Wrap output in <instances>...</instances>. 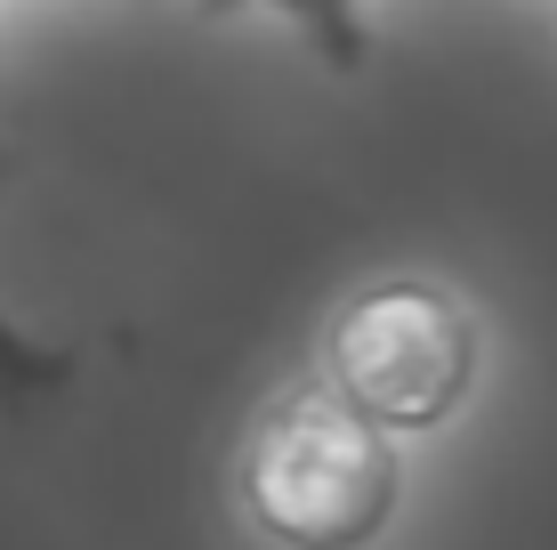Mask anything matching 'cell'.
<instances>
[{
    "mask_svg": "<svg viewBox=\"0 0 557 550\" xmlns=\"http://www.w3.org/2000/svg\"><path fill=\"white\" fill-rule=\"evenodd\" d=\"M235 502L275 550H372L405 502V438L332 381H283L243 429Z\"/></svg>",
    "mask_w": 557,
    "mask_h": 550,
    "instance_id": "obj_1",
    "label": "cell"
},
{
    "mask_svg": "<svg viewBox=\"0 0 557 550\" xmlns=\"http://www.w3.org/2000/svg\"><path fill=\"white\" fill-rule=\"evenodd\" d=\"M485 372V325L445 276H372L323 325V381L388 438H436Z\"/></svg>",
    "mask_w": 557,
    "mask_h": 550,
    "instance_id": "obj_2",
    "label": "cell"
},
{
    "mask_svg": "<svg viewBox=\"0 0 557 550\" xmlns=\"http://www.w3.org/2000/svg\"><path fill=\"white\" fill-rule=\"evenodd\" d=\"M0 186H9V146H0ZM65 381H73V349H65V340L25 332L9 308H0V405H9V413L49 405Z\"/></svg>",
    "mask_w": 557,
    "mask_h": 550,
    "instance_id": "obj_3",
    "label": "cell"
},
{
    "mask_svg": "<svg viewBox=\"0 0 557 550\" xmlns=\"http://www.w3.org/2000/svg\"><path fill=\"white\" fill-rule=\"evenodd\" d=\"M226 9H267L275 25H292L299 41L339 73H356L363 57H372V33H363V9H372V0H226Z\"/></svg>",
    "mask_w": 557,
    "mask_h": 550,
    "instance_id": "obj_4",
    "label": "cell"
}]
</instances>
